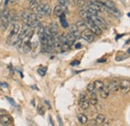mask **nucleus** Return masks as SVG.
I'll return each mask as SVG.
<instances>
[{
	"label": "nucleus",
	"instance_id": "16",
	"mask_svg": "<svg viewBox=\"0 0 130 126\" xmlns=\"http://www.w3.org/2000/svg\"><path fill=\"white\" fill-rule=\"evenodd\" d=\"M93 85H94V87H95V89H96V91H101L102 89H103V87L105 86L104 85V83L101 81V80H96V81H94L93 82Z\"/></svg>",
	"mask_w": 130,
	"mask_h": 126
},
{
	"label": "nucleus",
	"instance_id": "4",
	"mask_svg": "<svg viewBox=\"0 0 130 126\" xmlns=\"http://www.w3.org/2000/svg\"><path fill=\"white\" fill-rule=\"evenodd\" d=\"M89 105H90V103H89V99L87 98V95H86V93L82 92L80 94V97H79V106L82 109L85 110L89 107Z\"/></svg>",
	"mask_w": 130,
	"mask_h": 126
},
{
	"label": "nucleus",
	"instance_id": "26",
	"mask_svg": "<svg viewBox=\"0 0 130 126\" xmlns=\"http://www.w3.org/2000/svg\"><path fill=\"white\" fill-rule=\"evenodd\" d=\"M37 110H38V113H39V114H41V115H44V113H45L44 107H42V106H39Z\"/></svg>",
	"mask_w": 130,
	"mask_h": 126
},
{
	"label": "nucleus",
	"instance_id": "8",
	"mask_svg": "<svg viewBox=\"0 0 130 126\" xmlns=\"http://www.w3.org/2000/svg\"><path fill=\"white\" fill-rule=\"evenodd\" d=\"M80 35H81V38H83V39H84L85 41H87V42L93 41V40H94V37H95V34L92 31H90L88 28H87L86 30H84L82 33H80Z\"/></svg>",
	"mask_w": 130,
	"mask_h": 126
},
{
	"label": "nucleus",
	"instance_id": "18",
	"mask_svg": "<svg viewBox=\"0 0 130 126\" xmlns=\"http://www.w3.org/2000/svg\"><path fill=\"white\" fill-rule=\"evenodd\" d=\"M99 93H100V96H101L103 99H105V98H107V97L109 96V93H110V91L108 90L107 86H104V87H103V89H102L101 91H99Z\"/></svg>",
	"mask_w": 130,
	"mask_h": 126
},
{
	"label": "nucleus",
	"instance_id": "30",
	"mask_svg": "<svg viewBox=\"0 0 130 126\" xmlns=\"http://www.w3.org/2000/svg\"><path fill=\"white\" fill-rule=\"evenodd\" d=\"M81 47V44H76L75 45V48H80Z\"/></svg>",
	"mask_w": 130,
	"mask_h": 126
},
{
	"label": "nucleus",
	"instance_id": "5",
	"mask_svg": "<svg viewBox=\"0 0 130 126\" xmlns=\"http://www.w3.org/2000/svg\"><path fill=\"white\" fill-rule=\"evenodd\" d=\"M0 123H1V125L11 126L13 125V119L9 114L5 113L2 116H0Z\"/></svg>",
	"mask_w": 130,
	"mask_h": 126
},
{
	"label": "nucleus",
	"instance_id": "11",
	"mask_svg": "<svg viewBox=\"0 0 130 126\" xmlns=\"http://www.w3.org/2000/svg\"><path fill=\"white\" fill-rule=\"evenodd\" d=\"M48 28H49V30H50V32L52 33L53 37H56V36L58 35V25H57V23L52 22V23L49 25Z\"/></svg>",
	"mask_w": 130,
	"mask_h": 126
},
{
	"label": "nucleus",
	"instance_id": "32",
	"mask_svg": "<svg viewBox=\"0 0 130 126\" xmlns=\"http://www.w3.org/2000/svg\"><path fill=\"white\" fill-rule=\"evenodd\" d=\"M128 53H130V48L128 49Z\"/></svg>",
	"mask_w": 130,
	"mask_h": 126
},
{
	"label": "nucleus",
	"instance_id": "1",
	"mask_svg": "<svg viewBox=\"0 0 130 126\" xmlns=\"http://www.w3.org/2000/svg\"><path fill=\"white\" fill-rule=\"evenodd\" d=\"M20 24L18 22H14L12 24V27H11V30L10 33L8 35V38H7V43L9 45H16L17 44V39H18V34L20 32Z\"/></svg>",
	"mask_w": 130,
	"mask_h": 126
},
{
	"label": "nucleus",
	"instance_id": "15",
	"mask_svg": "<svg viewBox=\"0 0 130 126\" xmlns=\"http://www.w3.org/2000/svg\"><path fill=\"white\" fill-rule=\"evenodd\" d=\"M38 6H39L38 1H36V0H31V1H29V9L32 11L33 13H35V12H36V10H37Z\"/></svg>",
	"mask_w": 130,
	"mask_h": 126
},
{
	"label": "nucleus",
	"instance_id": "3",
	"mask_svg": "<svg viewBox=\"0 0 130 126\" xmlns=\"http://www.w3.org/2000/svg\"><path fill=\"white\" fill-rule=\"evenodd\" d=\"M83 20H84V22H85L86 27H87L90 31L93 32L95 35H100V34L102 33V29L93 22L92 19H83Z\"/></svg>",
	"mask_w": 130,
	"mask_h": 126
},
{
	"label": "nucleus",
	"instance_id": "27",
	"mask_svg": "<svg viewBox=\"0 0 130 126\" xmlns=\"http://www.w3.org/2000/svg\"><path fill=\"white\" fill-rule=\"evenodd\" d=\"M6 113V111L4 110V109H0V116H2L3 114H5Z\"/></svg>",
	"mask_w": 130,
	"mask_h": 126
},
{
	"label": "nucleus",
	"instance_id": "10",
	"mask_svg": "<svg viewBox=\"0 0 130 126\" xmlns=\"http://www.w3.org/2000/svg\"><path fill=\"white\" fill-rule=\"evenodd\" d=\"M39 5L42 8V11L44 13V16H49L51 14V8H50V6H49V4L47 2H40Z\"/></svg>",
	"mask_w": 130,
	"mask_h": 126
},
{
	"label": "nucleus",
	"instance_id": "7",
	"mask_svg": "<svg viewBox=\"0 0 130 126\" xmlns=\"http://www.w3.org/2000/svg\"><path fill=\"white\" fill-rule=\"evenodd\" d=\"M107 88L110 92H117L119 90V79L114 78L112 79L108 84H107Z\"/></svg>",
	"mask_w": 130,
	"mask_h": 126
},
{
	"label": "nucleus",
	"instance_id": "25",
	"mask_svg": "<svg viewBox=\"0 0 130 126\" xmlns=\"http://www.w3.org/2000/svg\"><path fill=\"white\" fill-rule=\"evenodd\" d=\"M57 1H58L59 5H61L64 9H66V7H67V0H57Z\"/></svg>",
	"mask_w": 130,
	"mask_h": 126
},
{
	"label": "nucleus",
	"instance_id": "14",
	"mask_svg": "<svg viewBox=\"0 0 130 126\" xmlns=\"http://www.w3.org/2000/svg\"><path fill=\"white\" fill-rule=\"evenodd\" d=\"M70 32L73 34V36H74L76 39H78V38H80V37H81L80 32H79V29H78V27H77L76 25L71 26V28H70Z\"/></svg>",
	"mask_w": 130,
	"mask_h": 126
},
{
	"label": "nucleus",
	"instance_id": "21",
	"mask_svg": "<svg viewBox=\"0 0 130 126\" xmlns=\"http://www.w3.org/2000/svg\"><path fill=\"white\" fill-rule=\"evenodd\" d=\"M60 22H61V25H62V27L63 28H67L68 27V23H67V21H66V18H65V14L63 15H61L60 17Z\"/></svg>",
	"mask_w": 130,
	"mask_h": 126
},
{
	"label": "nucleus",
	"instance_id": "24",
	"mask_svg": "<svg viewBox=\"0 0 130 126\" xmlns=\"http://www.w3.org/2000/svg\"><path fill=\"white\" fill-rule=\"evenodd\" d=\"M46 71H47V68H46V67H40V68L38 69V73H39V75H41V76H44V75L46 74Z\"/></svg>",
	"mask_w": 130,
	"mask_h": 126
},
{
	"label": "nucleus",
	"instance_id": "22",
	"mask_svg": "<svg viewBox=\"0 0 130 126\" xmlns=\"http://www.w3.org/2000/svg\"><path fill=\"white\" fill-rule=\"evenodd\" d=\"M89 103L91 105H96L98 103V99L97 96H90V99H89Z\"/></svg>",
	"mask_w": 130,
	"mask_h": 126
},
{
	"label": "nucleus",
	"instance_id": "20",
	"mask_svg": "<svg viewBox=\"0 0 130 126\" xmlns=\"http://www.w3.org/2000/svg\"><path fill=\"white\" fill-rule=\"evenodd\" d=\"M78 120H79V122L81 123V124H86L87 123V121H88V118H87V116L85 115V114H83V113H80V114H78Z\"/></svg>",
	"mask_w": 130,
	"mask_h": 126
},
{
	"label": "nucleus",
	"instance_id": "17",
	"mask_svg": "<svg viewBox=\"0 0 130 126\" xmlns=\"http://www.w3.org/2000/svg\"><path fill=\"white\" fill-rule=\"evenodd\" d=\"M106 11L109 12L110 14H112L113 16H115V17H117V18L121 17V12H120L116 7H115V8H112V9H108V8H106Z\"/></svg>",
	"mask_w": 130,
	"mask_h": 126
},
{
	"label": "nucleus",
	"instance_id": "9",
	"mask_svg": "<svg viewBox=\"0 0 130 126\" xmlns=\"http://www.w3.org/2000/svg\"><path fill=\"white\" fill-rule=\"evenodd\" d=\"M90 19H92L93 20V22L99 26L101 29H106L107 28V25H106V23H105V21L102 19V18H100L98 15H94V16H91V18Z\"/></svg>",
	"mask_w": 130,
	"mask_h": 126
},
{
	"label": "nucleus",
	"instance_id": "2",
	"mask_svg": "<svg viewBox=\"0 0 130 126\" xmlns=\"http://www.w3.org/2000/svg\"><path fill=\"white\" fill-rule=\"evenodd\" d=\"M11 22V16H10V12L9 10L6 8L2 13H1V16H0V27H1V30L2 31H5L9 24Z\"/></svg>",
	"mask_w": 130,
	"mask_h": 126
},
{
	"label": "nucleus",
	"instance_id": "29",
	"mask_svg": "<svg viewBox=\"0 0 130 126\" xmlns=\"http://www.w3.org/2000/svg\"><path fill=\"white\" fill-rule=\"evenodd\" d=\"M72 65H77V64H79V61H74V62L71 63Z\"/></svg>",
	"mask_w": 130,
	"mask_h": 126
},
{
	"label": "nucleus",
	"instance_id": "12",
	"mask_svg": "<svg viewBox=\"0 0 130 126\" xmlns=\"http://www.w3.org/2000/svg\"><path fill=\"white\" fill-rule=\"evenodd\" d=\"M53 13H54V15H55V16L60 17V16L63 15V14L65 13V9L62 7V6H61V5H57V6H55Z\"/></svg>",
	"mask_w": 130,
	"mask_h": 126
},
{
	"label": "nucleus",
	"instance_id": "13",
	"mask_svg": "<svg viewBox=\"0 0 130 126\" xmlns=\"http://www.w3.org/2000/svg\"><path fill=\"white\" fill-rule=\"evenodd\" d=\"M66 39H67V42H68V44H69L70 47H71L72 45H74L75 40H76V38L73 36V34H72L71 32H69V33L66 34Z\"/></svg>",
	"mask_w": 130,
	"mask_h": 126
},
{
	"label": "nucleus",
	"instance_id": "28",
	"mask_svg": "<svg viewBox=\"0 0 130 126\" xmlns=\"http://www.w3.org/2000/svg\"><path fill=\"white\" fill-rule=\"evenodd\" d=\"M8 3H9V0H4V6H5V7H7Z\"/></svg>",
	"mask_w": 130,
	"mask_h": 126
},
{
	"label": "nucleus",
	"instance_id": "33",
	"mask_svg": "<svg viewBox=\"0 0 130 126\" xmlns=\"http://www.w3.org/2000/svg\"><path fill=\"white\" fill-rule=\"evenodd\" d=\"M27 1H28V2H29V1H31V0H27Z\"/></svg>",
	"mask_w": 130,
	"mask_h": 126
},
{
	"label": "nucleus",
	"instance_id": "23",
	"mask_svg": "<svg viewBox=\"0 0 130 126\" xmlns=\"http://www.w3.org/2000/svg\"><path fill=\"white\" fill-rule=\"evenodd\" d=\"M93 91H96V89H95V87H94L93 83L88 84V86H87V92L90 94V93H91V92H93Z\"/></svg>",
	"mask_w": 130,
	"mask_h": 126
},
{
	"label": "nucleus",
	"instance_id": "19",
	"mask_svg": "<svg viewBox=\"0 0 130 126\" xmlns=\"http://www.w3.org/2000/svg\"><path fill=\"white\" fill-rule=\"evenodd\" d=\"M105 121H106V117L104 115H102V114L97 115V117L95 118V123L96 124H104Z\"/></svg>",
	"mask_w": 130,
	"mask_h": 126
},
{
	"label": "nucleus",
	"instance_id": "31",
	"mask_svg": "<svg viewBox=\"0 0 130 126\" xmlns=\"http://www.w3.org/2000/svg\"><path fill=\"white\" fill-rule=\"evenodd\" d=\"M2 4H3V0H0V8H1V6H2Z\"/></svg>",
	"mask_w": 130,
	"mask_h": 126
},
{
	"label": "nucleus",
	"instance_id": "6",
	"mask_svg": "<svg viewBox=\"0 0 130 126\" xmlns=\"http://www.w3.org/2000/svg\"><path fill=\"white\" fill-rule=\"evenodd\" d=\"M119 89L123 94H127L130 91V82L125 79L119 81Z\"/></svg>",
	"mask_w": 130,
	"mask_h": 126
}]
</instances>
